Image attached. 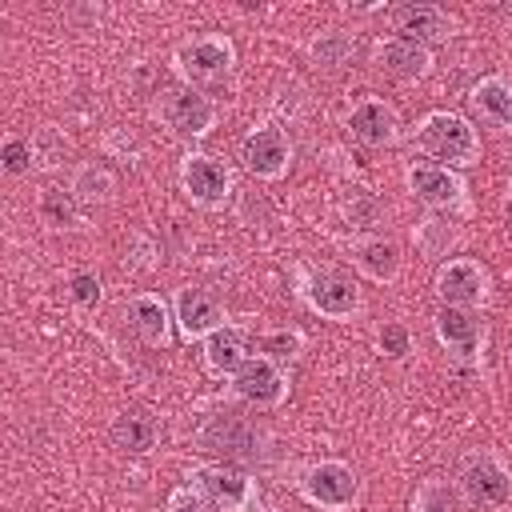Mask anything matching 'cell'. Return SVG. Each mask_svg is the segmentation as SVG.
Listing matches in <instances>:
<instances>
[{
	"instance_id": "4fadbf2b",
	"label": "cell",
	"mask_w": 512,
	"mask_h": 512,
	"mask_svg": "<svg viewBox=\"0 0 512 512\" xmlns=\"http://www.w3.org/2000/svg\"><path fill=\"white\" fill-rule=\"evenodd\" d=\"M348 128H352V136L360 144L384 148V144L396 140V112L388 104H380V100H360L352 108V116H348Z\"/></svg>"
},
{
	"instance_id": "7a4b0ae2",
	"label": "cell",
	"mask_w": 512,
	"mask_h": 512,
	"mask_svg": "<svg viewBox=\"0 0 512 512\" xmlns=\"http://www.w3.org/2000/svg\"><path fill=\"white\" fill-rule=\"evenodd\" d=\"M420 148L436 160H448V164H472L480 156V144H476V132L464 116L456 112H432L424 116L420 132H416Z\"/></svg>"
},
{
	"instance_id": "d4e9b609",
	"label": "cell",
	"mask_w": 512,
	"mask_h": 512,
	"mask_svg": "<svg viewBox=\"0 0 512 512\" xmlns=\"http://www.w3.org/2000/svg\"><path fill=\"white\" fill-rule=\"evenodd\" d=\"M352 40L344 36V32H324L316 44H312V56H316V64L320 68H328V72H336V68H344L348 60H352Z\"/></svg>"
},
{
	"instance_id": "1f68e13d",
	"label": "cell",
	"mask_w": 512,
	"mask_h": 512,
	"mask_svg": "<svg viewBox=\"0 0 512 512\" xmlns=\"http://www.w3.org/2000/svg\"><path fill=\"white\" fill-rule=\"evenodd\" d=\"M72 296H76L80 304H96V300H100V280H96L92 272H76V276H72Z\"/></svg>"
},
{
	"instance_id": "8992f818",
	"label": "cell",
	"mask_w": 512,
	"mask_h": 512,
	"mask_svg": "<svg viewBox=\"0 0 512 512\" xmlns=\"http://www.w3.org/2000/svg\"><path fill=\"white\" fill-rule=\"evenodd\" d=\"M176 64L188 80L216 84L232 72V48H228V40H196V44H184L176 52Z\"/></svg>"
},
{
	"instance_id": "ba28073f",
	"label": "cell",
	"mask_w": 512,
	"mask_h": 512,
	"mask_svg": "<svg viewBox=\"0 0 512 512\" xmlns=\"http://www.w3.org/2000/svg\"><path fill=\"white\" fill-rule=\"evenodd\" d=\"M180 180H184L188 196L200 200V204H208V208L224 204V196H228V172L212 156H184Z\"/></svg>"
},
{
	"instance_id": "5bb4252c",
	"label": "cell",
	"mask_w": 512,
	"mask_h": 512,
	"mask_svg": "<svg viewBox=\"0 0 512 512\" xmlns=\"http://www.w3.org/2000/svg\"><path fill=\"white\" fill-rule=\"evenodd\" d=\"M408 184H412V192H416L420 200L440 204V208L464 200V184H460L448 168H440V164H412V168H408Z\"/></svg>"
},
{
	"instance_id": "d6a6232c",
	"label": "cell",
	"mask_w": 512,
	"mask_h": 512,
	"mask_svg": "<svg viewBox=\"0 0 512 512\" xmlns=\"http://www.w3.org/2000/svg\"><path fill=\"white\" fill-rule=\"evenodd\" d=\"M380 348H384L388 356H404V352H408V332H404L400 324H388V328L380 332Z\"/></svg>"
},
{
	"instance_id": "277c9868",
	"label": "cell",
	"mask_w": 512,
	"mask_h": 512,
	"mask_svg": "<svg viewBox=\"0 0 512 512\" xmlns=\"http://www.w3.org/2000/svg\"><path fill=\"white\" fill-rule=\"evenodd\" d=\"M304 296H308V304H312L316 312H324V316H348V312H356V304H360L356 284H352L344 272H336V268L308 272Z\"/></svg>"
},
{
	"instance_id": "9c48e42d",
	"label": "cell",
	"mask_w": 512,
	"mask_h": 512,
	"mask_svg": "<svg viewBox=\"0 0 512 512\" xmlns=\"http://www.w3.org/2000/svg\"><path fill=\"white\" fill-rule=\"evenodd\" d=\"M236 392L256 404V408H268V404H280L284 396V376L276 372V364L268 356H256V360H244V368L236 372Z\"/></svg>"
},
{
	"instance_id": "7402d4cb",
	"label": "cell",
	"mask_w": 512,
	"mask_h": 512,
	"mask_svg": "<svg viewBox=\"0 0 512 512\" xmlns=\"http://www.w3.org/2000/svg\"><path fill=\"white\" fill-rule=\"evenodd\" d=\"M356 264L372 280H396V272H400V248L392 240H368V244L356 248Z\"/></svg>"
},
{
	"instance_id": "4316f807",
	"label": "cell",
	"mask_w": 512,
	"mask_h": 512,
	"mask_svg": "<svg viewBox=\"0 0 512 512\" xmlns=\"http://www.w3.org/2000/svg\"><path fill=\"white\" fill-rule=\"evenodd\" d=\"M40 208H44V216L52 220V224H72L76 220V208H72V196H64V192H44V200H40Z\"/></svg>"
},
{
	"instance_id": "e0dca14e",
	"label": "cell",
	"mask_w": 512,
	"mask_h": 512,
	"mask_svg": "<svg viewBox=\"0 0 512 512\" xmlns=\"http://www.w3.org/2000/svg\"><path fill=\"white\" fill-rule=\"evenodd\" d=\"M468 100H472V108L480 112L484 124H492V128H512V88H508L500 76L480 80V84L468 92Z\"/></svg>"
},
{
	"instance_id": "f1b7e54d",
	"label": "cell",
	"mask_w": 512,
	"mask_h": 512,
	"mask_svg": "<svg viewBox=\"0 0 512 512\" xmlns=\"http://www.w3.org/2000/svg\"><path fill=\"white\" fill-rule=\"evenodd\" d=\"M168 512H220V504H212L204 492L180 488V492H172V500H168Z\"/></svg>"
},
{
	"instance_id": "7c38bea8",
	"label": "cell",
	"mask_w": 512,
	"mask_h": 512,
	"mask_svg": "<svg viewBox=\"0 0 512 512\" xmlns=\"http://www.w3.org/2000/svg\"><path fill=\"white\" fill-rule=\"evenodd\" d=\"M192 484H196V492H204L220 508H248L252 504V484L240 472H228V468H196L192 472Z\"/></svg>"
},
{
	"instance_id": "52a82bcc",
	"label": "cell",
	"mask_w": 512,
	"mask_h": 512,
	"mask_svg": "<svg viewBox=\"0 0 512 512\" xmlns=\"http://www.w3.org/2000/svg\"><path fill=\"white\" fill-rule=\"evenodd\" d=\"M288 156H292V148H288V140H284V132L280 128H256L248 140H244V148H240V160H244V168L252 172V176H280L284 168H288Z\"/></svg>"
},
{
	"instance_id": "2e32d148",
	"label": "cell",
	"mask_w": 512,
	"mask_h": 512,
	"mask_svg": "<svg viewBox=\"0 0 512 512\" xmlns=\"http://www.w3.org/2000/svg\"><path fill=\"white\" fill-rule=\"evenodd\" d=\"M168 120H172V128H176L180 136H204V132L212 128V120H216V108H212V100L200 96L196 88H184V92L172 96Z\"/></svg>"
},
{
	"instance_id": "30bf717a",
	"label": "cell",
	"mask_w": 512,
	"mask_h": 512,
	"mask_svg": "<svg viewBox=\"0 0 512 512\" xmlns=\"http://www.w3.org/2000/svg\"><path fill=\"white\" fill-rule=\"evenodd\" d=\"M380 68L392 76V80H420L428 68H432V56L420 40H408V36H396V40H384L380 52H376Z\"/></svg>"
},
{
	"instance_id": "9a60e30c",
	"label": "cell",
	"mask_w": 512,
	"mask_h": 512,
	"mask_svg": "<svg viewBox=\"0 0 512 512\" xmlns=\"http://www.w3.org/2000/svg\"><path fill=\"white\" fill-rule=\"evenodd\" d=\"M176 320L184 336H212L220 324V300L204 288H184L176 296Z\"/></svg>"
},
{
	"instance_id": "603a6c76",
	"label": "cell",
	"mask_w": 512,
	"mask_h": 512,
	"mask_svg": "<svg viewBox=\"0 0 512 512\" xmlns=\"http://www.w3.org/2000/svg\"><path fill=\"white\" fill-rule=\"evenodd\" d=\"M112 444L120 452H148L156 444V424L144 420V416H136V412H128V416H120L112 424Z\"/></svg>"
},
{
	"instance_id": "cb8c5ba5",
	"label": "cell",
	"mask_w": 512,
	"mask_h": 512,
	"mask_svg": "<svg viewBox=\"0 0 512 512\" xmlns=\"http://www.w3.org/2000/svg\"><path fill=\"white\" fill-rule=\"evenodd\" d=\"M412 512H464V500L448 480H424L412 496Z\"/></svg>"
},
{
	"instance_id": "ac0fdd59",
	"label": "cell",
	"mask_w": 512,
	"mask_h": 512,
	"mask_svg": "<svg viewBox=\"0 0 512 512\" xmlns=\"http://www.w3.org/2000/svg\"><path fill=\"white\" fill-rule=\"evenodd\" d=\"M436 336H440L448 348H456L460 356H472L476 344H480V324H476L472 312H464V308H456V304H444V308L436 312Z\"/></svg>"
},
{
	"instance_id": "f546056e",
	"label": "cell",
	"mask_w": 512,
	"mask_h": 512,
	"mask_svg": "<svg viewBox=\"0 0 512 512\" xmlns=\"http://www.w3.org/2000/svg\"><path fill=\"white\" fill-rule=\"evenodd\" d=\"M296 348H300V340H296L292 332H272V336L260 340V352H264L268 360H292Z\"/></svg>"
},
{
	"instance_id": "836d02e7",
	"label": "cell",
	"mask_w": 512,
	"mask_h": 512,
	"mask_svg": "<svg viewBox=\"0 0 512 512\" xmlns=\"http://www.w3.org/2000/svg\"><path fill=\"white\" fill-rule=\"evenodd\" d=\"M508 364H512V352H508Z\"/></svg>"
},
{
	"instance_id": "8fae6325",
	"label": "cell",
	"mask_w": 512,
	"mask_h": 512,
	"mask_svg": "<svg viewBox=\"0 0 512 512\" xmlns=\"http://www.w3.org/2000/svg\"><path fill=\"white\" fill-rule=\"evenodd\" d=\"M436 292H440L444 304H456V308L480 304V300H484V272H480L472 260H452V264L440 268Z\"/></svg>"
},
{
	"instance_id": "6da1fadb",
	"label": "cell",
	"mask_w": 512,
	"mask_h": 512,
	"mask_svg": "<svg viewBox=\"0 0 512 512\" xmlns=\"http://www.w3.org/2000/svg\"><path fill=\"white\" fill-rule=\"evenodd\" d=\"M200 448L204 452H216L224 460H260L264 456V432L244 420L240 412H220V416H208L196 432Z\"/></svg>"
},
{
	"instance_id": "44dd1931",
	"label": "cell",
	"mask_w": 512,
	"mask_h": 512,
	"mask_svg": "<svg viewBox=\"0 0 512 512\" xmlns=\"http://www.w3.org/2000/svg\"><path fill=\"white\" fill-rule=\"evenodd\" d=\"M396 28L408 32V40H416V36H444L448 32V16L436 4H408V8H396Z\"/></svg>"
},
{
	"instance_id": "484cf974",
	"label": "cell",
	"mask_w": 512,
	"mask_h": 512,
	"mask_svg": "<svg viewBox=\"0 0 512 512\" xmlns=\"http://www.w3.org/2000/svg\"><path fill=\"white\" fill-rule=\"evenodd\" d=\"M76 192H80L84 200H108V196H112V180H108V172H100V168H84V172L76 176Z\"/></svg>"
},
{
	"instance_id": "3957f363",
	"label": "cell",
	"mask_w": 512,
	"mask_h": 512,
	"mask_svg": "<svg viewBox=\"0 0 512 512\" xmlns=\"http://www.w3.org/2000/svg\"><path fill=\"white\" fill-rule=\"evenodd\" d=\"M304 496L320 508H348L356 500V472L348 464H336V460H324V464H312L300 480Z\"/></svg>"
},
{
	"instance_id": "4dcf8cb0",
	"label": "cell",
	"mask_w": 512,
	"mask_h": 512,
	"mask_svg": "<svg viewBox=\"0 0 512 512\" xmlns=\"http://www.w3.org/2000/svg\"><path fill=\"white\" fill-rule=\"evenodd\" d=\"M4 168H8L12 176L28 172V168H32V148H28L24 140H8V144H4Z\"/></svg>"
},
{
	"instance_id": "ffe728a7",
	"label": "cell",
	"mask_w": 512,
	"mask_h": 512,
	"mask_svg": "<svg viewBox=\"0 0 512 512\" xmlns=\"http://www.w3.org/2000/svg\"><path fill=\"white\" fill-rule=\"evenodd\" d=\"M128 316H132V328L140 332L144 344H152V348L168 344V312H164V304L156 296H136Z\"/></svg>"
},
{
	"instance_id": "5b68a950",
	"label": "cell",
	"mask_w": 512,
	"mask_h": 512,
	"mask_svg": "<svg viewBox=\"0 0 512 512\" xmlns=\"http://www.w3.org/2000/svg\"><path fill=\"white\" fill-rule=\"evenodd\" d=\"M460 484H464V492H468L476 504H484V508H500V504H508V496H512V476H508L504 464L492 460V456H472V460L464 464V472H460Z\"/></svg>"
},
{
	"instance_id": "83f0119b",
	"label": "cell",
	"mask_w": 512,
	"mask_h": 512,
	"mask_svg": "<svg viewBox=\"0 0 512 512\" xmlns=\"http://www.w3.org/2000/svg\"><path fill=\"white\" fill-rule=\"evenodd\" d=\"M344 212H348V220H352V228H364L372 216H376V200L364 192V188H352V196L344 200Z\"/></svg>"
},
{
	"instance_id": "d6986e66",
	"label": "cell",
	"mask_w": 512,
	"mask_h": 512,
	"mask_svg": "<svg viewBox=\"0 0 512 512\" xmlns=\"http://www.w3.org/2000/svg\"><path fill=\"white\" fill-rule=\"evenodd\" d=\"M248 352V340L240 328H216L208 340H204V360L212 372H240L244 368V356Z\"/></svg>"
}]
</instances>
